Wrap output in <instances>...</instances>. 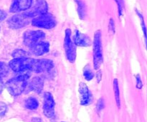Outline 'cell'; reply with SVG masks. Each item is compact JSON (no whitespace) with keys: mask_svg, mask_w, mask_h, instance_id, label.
<instances>
[{"mask_svg":"<svg viewBox=\"0 0 147 122\" xmlns=\"http://www.w3.org/2000/svg\"><path fill=\"white\" fill-rule=\"evenodd\" d=\"M30 76V70H24L13 79L7 81L6 84L9 92L13 96H18L21 94L27 89V79Z\"/></svg>","mask_w":147,"mask_h":122,"instance_id":"1","label":"cell"},{"mask_svg":"<svg viewBox=\"0 0 147 122\" xmlns=\"http://www.w3.org/2000/svg\"><path fill=\"white\" fill-rule=\"evenodd\" d=\"M103 64V53L101 45V32L97 31L95 33L93 41V64L96 69H98Z\"/></svg>","mask_w":147,"mask_h":122,"instance_id":"2","label":"cell"},{"mask_svg":"<svg viewBox=\"0 0 147 122\" xmlns=\"http://www.w3.org/2000/svg\"><path fill=\"white\" fill-rule=\"evenodd\" d=\"M56 20L55 18L53 17L52 14L45 13L44 14L38 16L37 17H35L32 21V24L34 27H40V28L47 29H53L56 26Z\"/></svg>","mask_w":147,"mask_h":122,"instance_id":"3","label":"cell"},{"mask_svg":"<svg viewBox=\"0 0 147 122\" xmlns=\"http://www.w3.org/2000/svg\"><path fill=\"white\" fill-rule=\"evenodd\" d=\"M45 37V34L43 31L40 30H35V31L29 30L24 32L23 39H24V44L30 48L41 41Z\"/></svg>","mask_w":147,"mask_h":122,"instance_id":"4","label":"cell"},{"mask_svg":"<svg viewBox=\"0 0 147 122\" xmlns=\"http://www.w3.org/2000/svg\"><path fill=\"white\" fill-rule=\"evenodd\" d=\"M71 31L70 29L65 31V37L64 40V49L65 51L66 57L70 62L73 63L76 58V47L74 43L72 41Z\"/></svg>","mask_w":147,"mask_h":122,"instance_id":"5","label":"cell"},{"mask_svg":"<svg viewBox=\"0 0 147 122\" xmlns=\"http://www.w3.org/2000/svg\"><path fill=\"white\" fill-rule=\"evenodd\" d=\"M33 61H34V59L30 58V57L14 59L9 62V67L15 72H21L24 70H30Z\"/></svg>","mask_w":147,"mask_h":122,"instance_id":"6","label":"cell"},{"mask_svg":"<svg viewBox=\"0 0 147 122\" xmlns=\"http://www.w3.org/2000/svg\"><path fill=\"white\" fill-rule=\"evenodd\" d=\"M55 102L53 97L49 92H45L43 95V112L45 115L50 119L55 117Z\"/></svg>","mask_w":147,"mask_h":122,"instance_id":"7","label":"cell"},{"mask_svg":"<svg viewBox=\"0 0 147 122\" xmlns=\"http://www.w3.org/2000/svg\"><path fill=\"white\" fill-rule=\"evenodd\" d=\"M54 67L53 62L49 59H34L30 71L36 73L48 72Z\"/></svg>","mask_w":147,"mask_h":122,"instance_id":"8","label":"cell"},{"mask_svg":"<svg viewBox=\"0 0 147 122\" xmlns=\"http://www.w3.org/2000/svg\"><path fill=\"white\" fill-rule=\"evenodd\" d=\"M29 24V17L24 15V14H15L12 16L8 20V24L11 28L14 29L23 28L28 25Z\"/></svg>","mask_w":147,"mask_h":122,"instance_id":"9","label":"cell"},{"mask_svg":"<svg viewBox=\"0 0 147 122\" xmlns=\"http://www.w3.org/2000/svg\"><path fill=\"white\" fill-rule=\"evenodd\" d=\"M47 3L44 0H39L37 4L34 5V7L31 10L26 11V12L24 13V14L30 18V17H34L45 14V13H47Z\"/></svg>","mask_w":147,"mask_h":122,"instance_id":"10","label":"cell"},{"mask_svg":"<svg viewBox=\"0 0 147 122\" xmlns=\"http://www.w3.org/2000/svg\"><path fill=\"white\" fill-rule=\"evenodd\" d=\"M32 0H13L10 7V11L18 13L27 11L31 7Z\"/></svg>","mask_w":147,"mask_h":122,"instance_id":"11","label":"cell"},{"mask_svg":"<svg viewBox=\"0 0 147 122\" xmlns=\"http://www.w3.org/2000/svg\"><path fill=\"white\" fill-rule=\"evenodd\" d=\"M79 94H80V100L81 105L87 106L91 104L93 101V97L90 91L85 83L81 82L79 85Z\"/></svg>","mask_w":147,"mask_h":122,"instance_id":"12","label":"cell"},{"mask_svg":"<svg viewBox=\"0 0 147 122\" xmlns=\"http://www.w3.org/2000/svg\"><path fill=\"white\" fill-rule=\"evenodd\" d=\"M49 49H50L49 43L41 41L33 47H30V52L35 56H41L48 52Z\"/></svg>","mask_w":147,"mask_h":122,"instance_id":"13","label":"cell"},{"mask_svg":"<svg viewBox=\"0 0 147 122\" xmlns=\"http://www.w3.org/2000/svg\"><path fill=\"white\" fill-rule=\"evenodd\" d=\"M76 46L78 47H88L91 44V40L88 35L76 31L74 36V42Z\"/></svg>","mask_w":147,"mask_h":122,"instance_id":"14","label":"cell"},{"mask_svg":"<svg viewBox=\"0 0 147 122\" xmlns=\"http://www.w3.org/2000/svg\"><path fill=\"white\" fill-rule=\"evenodd\" d=\"M43 86H44V81H43V80L40 77H35L32 79L30 85H27V87H30V89L31 90H33L35 92L40 94L42 91V90Z\"/></svg>","mask_w":147,"mask_h":122,"instance_id":"15","label":"cell"},{"mask_svg":"<svg viewBox=\"0 0 147 122\" xmlns=\"http://www.w3.org/2000/svg\"><path fill=\"white\" fill-rule=\"evenodd\" d=\"M76 2L78 6V13L80 19H84L86 16L87 10L85 3L82 0H76Z\"/></svg>","mask_w":147,"mask_h":122,"instance_id":"16","label":"cell"},{"mask_svg":"<svg viewBox=\"0 0 147 122\" xmlns=\"http://www.w3.org/2000/svg\"><path fill=\"white\" fill-rule=\"evenodd\" d=\"M39 106V103L37 100L34 97H30L25 101V107L27 109L31 110L37 109Z\"/></svg>","mask_w":147,"mask_h":122,"instance_id":"17","label":"cell"},{"mask_svg":"<svg viewBox=\"0 0 147 122\" xmlns=\"http://www.w3.org/2000/svg\"><path fill=\"white\" fill-rule=\"evenodd\" d=\"M83 76L87 81H90L94 77V74L89 65L86 66L83 69Z\"/></svg>","mask_w":147,"mask_h":122,"instance_id":"18","label":"cell"},{"mask_svg":"<svg viewBox=\"0 0 147 122\" xmlns=\"http://www.w3.org/2000/svg\"><path fill=\"white\" fill-rule=\"evenodd\" d=\"M30 54L27 51L22 49H17L14 51L12 54V57L14 59H22V58H29Z\"/></svg>","mask_w":147,"mask_h":122,"instance_id":"19","label":"cell"},{"mask_svg":"<svg viewBox=\"0 0 147 122\" xmlns=\"http://www.w3.org/2000/svg\"><path fill=\"white\" fill-rule=\"evenodd\" d=\"M113 89H114L116 104H117V107L120 108V95H119V87L117 79H114V81H113Z\"/></svg>","mask_w":147,"mask_h":122,"instance_id":"20","label":"cell"},{"mask_svg":"<svg viewBox=\"0 0 147 122\" xmlns=\"http://www.w3.org/2000/svg\"><path fill=\"white\" fill-rule=\"evenodd\" d=\"M9 68L4 62H0V79L5 77L8 74Z\"/></svg>","mask_w":147,"mask_h":122,"instance_id":"21","label":"cell"},{"mask_svg":"<svg viewBox=\"0 0 147 122\" xmlns=\"http://www.w3.org/2000/svg\"><path fill=\"white\" fill-rule=\"evenodd\" d=\"M7 109V105L4 103L0 102V117H2V116H4L5 114Z\"/></svg>","mask_w":147,"mask_h":122,"instance_id":"22","label":"cell"},{"mask_svg":"<svg viewBox=\"0 0 147 122\" xmlns=\"http://www.w3.org/2000/svg\"><path fill=\"white\" fill-rule=\"evenodd\" d=\"M6 17H7V13L5 11H2V10H0V22L4 21Z\"/></svg>","mask_w":147,"mask_h":122,"instance_id":"23","label":"cell"},{"mask_svg":"<svg viewBox=\"0 0 147 122\" xmlns=\"http://www.w3.org/2000/svg\"><path fill=\"white\" fill-rule=\"evenodd\" d=\"M104 107V104H103V99H100L99 100L98 103V106H97V108L98 111L101 110Z\"/></svg>","mask_w":147,"mask_h":122,"instance_id":"24","label":"cell"},{"mask_svg":"<svg viewBox=\"0 0 147 122\" xmlns=\"http://www.w3.org/2000/svg\"><path fill=\"white\" fill-rule=\"evenodd\" d=\"M118 3V7H119V12L120 14H121L122 12V7H123V0H116Z\"/></svg>","mask_w":147,"mask_h":122,"instance_id":"25","label":"cell"},{"mask_svg":"<svg viewBox=\"0 0 147 122\" xmlns=\"http://www.w3.org/2000/svg\"><path fill=\"white\" fill-rule=\"evenodd\" d=\"M136 81H137V87L139 89H142V83L141 81V78H140V76L137 75L136 76Z\"/></svg>","mask_w":147,"mask_h":122,"instance_id":"26","label":"cell"},{"mask_svg":"<svg viewBox=\"0 0 147 122\" xmlns=\"http://www.w3.org/2000/svg\"><path fill=\"white\" fill-rule=\"evenodd\" d=\"M97 77H98V81H100L101 80V72L100 71H98L97 74Z\"/></svg>","mask_w":147,"mask_h":122,"instance_id":"27","label":"cell"},{"mask_svg":"<svg viewBox=\"0 0 147 122\" xmlns=\"http://www.w3.org/2000/svg\"><path fill=\"white\" fill-rule=\"evenodd\" d=\"M32 122H42L41 119L39 118H33L32 119Z\"/></svg>","mask_w":147,"mask_h":122,"instance_id":"28","label":"cell"},{"mask_svg":"<svg viewBox=\"0 0 147 122\" xmlns=\"http://www.w3.org/2000/svg\"><path fill=\"white\" fill-rule=\"evenodd\" d=\"M3 88H4V84H3L2 81L0 80V93H1V91L3 90Z\"/></svg>","mask_w":147,"mask_h":122,"instance_id":"29","label":"cell"}]
</instances>
